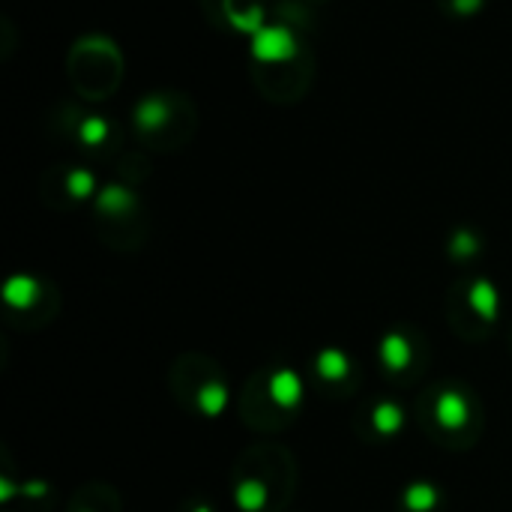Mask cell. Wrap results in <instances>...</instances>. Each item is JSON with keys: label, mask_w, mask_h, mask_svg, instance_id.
I'll return each mask as SVG.
<instances>
[{"label": "cell", "mask_w": 512, "mask_h": 512, "mask_svg": "<svg viewBox=\"0 0 512 512\" xmlns=\"http://www.w3.org/2000/svg\"><path fill=\"white\" fill-rule=\"evenodd\" d=\"M258 54L267 57V60L291 54V36L282 33V30H264V33L258 36Z\"/></svg>", "instance_id": "cell-1"}]
</instances>
